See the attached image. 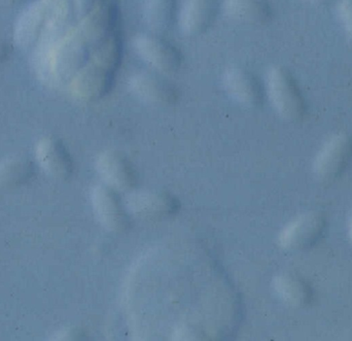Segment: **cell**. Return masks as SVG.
Instances as JSON below:
<instances>
[{
    "label": "cell",
    "instance_id": "cell-8",
    "mask_svg": "<svg viewBox=\"0 0 352 341\" xmlns=\"http://www.w3.org/2000/svg\"><path fill=\"white\" fill-rule=\"evenodd\" d=\"M78 27L93 51L107 37L121 30L120 0H102L88 16L78 21Z\"/></svg>",
    "mask_w": 352,
    "mask_h": 341
},
{
    "label": "cell",
    "instance_id": "cell-12",
    "mask_svg": "<svg viewBox=\"0 0 352 341\" xmlns=\"http://www.w3.org/2000/svg\"><path fill=\"white\" fill-rule=\"evenodd\" d=\"M327 228L324 214L318 212H308L298 217L289 223L279 237L281 247L287 250L299 251L316 245Z\"/></svg>",
    "mask_w": 352,
    "mask_h": 341
},
{
    "label": "cell",
    "instance_id": "cell-22",
    "mask_svg": "<svg viewBox=\"0 0 352 341\" xmlns=\"http://www.w3.org/2000/svg\"><path fill=\"white\" fill-rule=\"evenodd\" d=\"M101 1L102 0H74L78 20H82V18L88 16Z\"/></svg>",
    "mask_w": 352,
    "mask_h": 341
},
{
    "label": "cell",
    "instance_id": "cell-24",
    "mask_svg": "<svg viewBox=\"0 0 352 341\" xmlns=\"http://www.w3.org/2000/svg\"><path fill=\"white\" fill-rule=\"evenodd\" d=\"M12 52V45L4 39L0 38V65H2L10 58Z\"/></svg>",
    "mask_w": 352,
    "mask_h": 341
},
{
    "label": "cell",
    "instance_id": "cell-3",
    "mask_svg": "<svg viewBox=\"0 0 352 341\" xmlns=\"http://www.w3.org/2000/svg\"><path fill=\"white\" fill-rule=\"evenodd\" d=\"M265 91L283 119L299 122L307 111L305 97L297 80L285 66H272L266 74Z\"/></svg>",
    "mask_w": 352,
    "mask_h": 341
},
{
    "label": "cell",
    "instance_id": "cell-14",
    "mask_svg": "<svg viewBox=\"0 0 352 341\" xmlns=\"http://www.w3.org/2000/svg\"><path fill=\"white\" fill-rule=\"evenodd\" d=\"M91 198L97 217L109 230H128L131 222L117 190L107 184H99L93 188Z\"/></svg>",
    "mask_w": 352,
    "mask_h": 341
},
{
    "label": "cell",
    "instance_id": "cell-26",
    "mask_svg": "<svg viewBox=\"0 0 352 341\" xmlns=\"http://www.w3.org/2000/svg\"><path fill=\"white\" fill-rule=\"evenodd\" d=\"M349 239H351V241L352 243V212L351 218H349Z\"/></svg>",
    "mask_w": 352,
    "mask_h": 341
},
{
    "label": "cell",
    "instance_id": "cell-7",
    "mask_svg": "<svg viewBox=\"0 0 352 341\" xmlns=\"http://www.w3.org/2000/svg\"><path fill=\"white\" fill-rule=\"evenodd\" d=\"M221 84L227 94L246 109H258L264 103L265 85L256 74L243 66L226 68L221 76Z\"/></svg>",
    "mask_w": 352,
    "mask_h": 341
},
{
    "label": "cell",
    "instance_id": "cell-20",
    "mask_svg": "<svg viewBox=\"0 0 352 341\" xmlns=\"http://www.w3.org/2000/svg\"><path fill=\"white\" fill-rule=\"evenodd\" d=\"M35 173L32 161L25 157L0 160V190H10L28 183Z\"/></svg>",
    "mask_w": 352,
    "mask_h": 341
},
{
    "label": "cell",
    "instance_id": "cell-13",
    "mask_svg": "<svg viewBox=\"0 0 352 341\" xmlns=\"http://www.w3.org/2000/svg\"><path fill=\"white\" fill-rule=\"evenodd\" d=\"M35 157L41 168L53 179L67 181L74 175V159L63 142L56 136L39 140L35 146Z\"/></svg>",
    "mask_w": 352,
    "mask_h": 341
},
{
    "label": "cell",
    "instance_id": "cell-18",
    "mask_svg": "<svg viewBox=\"0 0 352 341\" xmlns=\"http://www.w3.org/2000/svg\"><path fill=\"white\" fill-rule=\"evenodd\" d=\"M179 0H144L142 14L152 32L164 34L177 22Z\"/></svg>",
    "mask_w": 352,
    "mask_h": 341
},
{
    "label": "cell",
    "instance_id": "cell-5",
    "mask_svg": "<svg viewBox=\"0 0 352 341\" xmlns=\"http://www.w3.org/2000/svg\"><path fill=\"white\" fill-rule=\"evenodd\" d=\"M117 70L91 58L70 82V93L78 101L93 103L102 100L115 86Z\"/></svg>",
    "mask_w": 352,
    "mask_h": 341
},
{
    "label": "cell",
    "instance_id": "cell-27",
    "mask_svg": "<svg viewBox=\"0 0 352 341\" xmlns=\"http://www.w3.org/2000/svg\"><path fill=\"white\" fill-rule=\"evenodd\" d=\"M312 3H322V2L330 1V0H308Z\"/></svg>",
    "mask_w": 352,
    "mask_h": 341
},
{
    "label": "cell",
    "instance_id": "cell-19",
    "mask_svg": "<svg viewBox=\"0 0 352 341\" xmlns=\"http://www.w3.org/2000/svg\"><path fill=\"white\" fill-rule=\"evenodd\" d=\"M274 288L283 300L298 309L308 307L314 299L311 286L301 276L293 272H285L276 276Z\"/></svg>",
    "mask_w": 352,
    "mask_h": 341
},
{
    "label": "cell",
    "instance_id": "cell-16",
    "mask_svg": "<svg viewBox=\"0 0 352 341\" xmlns=\"http://www.w3.org/2000/svg\"><path fill=\"white\" fill-rule=\"evenodd\" d=\"M128 206L138 217L157 220L177 212L179 202L168 192L148 190L132 194L128 200Z\"/></svg>",
    "mask_w": 352,
    "mask_h": 341
},
{
    "label": "cell",
    "instance_id": "cell-2",
    "mask_svg": "<svg viewBox=\"0 0 352 341\" xmlns=\"http://www.w3.org/2000/svg\"><path fill=\"white\" fill-rule=\"evenodd\" d=\"M33 66L39 80L50 87H68L90 61L92 49L76 27L47 49L34 50Z\"/></svg>",
    "mask_w": 352,
    "mask_h": 341
},
{
    "label": "cell",
    "instance_id": "cell-25",
    "mask_svg": "<svg viewBox=\"0 0 352 341\" xmlns=\"http://www.w3.org/2000/svg\"><path fill=\"white\" fill-rule=\"evenodd\" d=\"M21 0H0V6H10L18 3Z\"/></svg>",
    "mask_w": 352,
    "mask_h": 341
},
{
    "label": "cell",
    "instance_id": "cell-10",
    "mask_svg": "<svg viewBox=\"0 0 352 341\" xmlns=\"http://www.w3.org/2000/svg\"><path fill=\"white\" fill-rule=\"evenodd\" d=\"M95 167L104 184L117 191H131L138 185V171L129 157L121 151H103L97 157Z\"/></svg>",
    "mask_w": 352,
    "mask_h": 341
},
{
    "label": "cell",
    "instance_id": "cell-4",
    "mask_svg": "<svg viewBox=\"0 0 352 341\" xmlns=\"http://www.w3.org/2000/svg\"><path fill=\"white\" fill-rule=\"evenodd\" d=\"M132 47L142 61L163 76L176 74L184 63L182 51L159 33H138Z\"/></svg>",
    "mask_w": 352,
    "mask_h": 341
},
{
    "label": "cell",
    "instance_id": "cell-6",
    "mask_svg": "<svg viewBox=\"0 0 352 341\" xmlns=\"http://www.w3.org/2000/svg\"><path fill=\"white\" fill-rule=\"evenodd\" d=\"M127 88L135 98L150 107H171L180 99L177 86L156 72H138L128 78Z\"/></svg>",
    "mask_w": 352,
    "mask_h": 341
},
{
    "label": "cell",
    "instance_id": "cell-11",
    "mask_svg": "<svg viewBox=\"0 0 352 341\" xmlns=\"http://www.w3.org/2000/svg\"><path fill=\"white\" fill-rule=\"evenodd\" d=\"M221 10V0H184L176 25L184 36H201L213 26Z\"/></svg>",
    "mask_w": 352,
    "mask_h": 341
},
{
    "label": "cell",
    "instance_id": "cell-17",
    "mask_svg": "<svg viewBox=\"0 0 352 341\" xmlns=\"http://www.w3.org/2000/svg\"><path fill=\"white\" fill-rule=\"evenodd\" d=\"M221 12L229 20L250 26H265L274 16L269 0H221Z\"/></svg>",
    "mask_w": 352,
    "mask_h": 341
},
{
    "label": "cell",
    "instance_id": "cell-15",
    "mask_svg": "<svg viewBox=\"0 0 352 341\" xmlns=\"http://www.w3.org/2000/svg\"><path fill=\"white\" fill-rule=\"evenodd\" d=\"M50 16L49 0H37L27 6L14 27V41L23 50L35 49L43 36Z\"/></svg>",
    "mask_w": 352,
    "mask_h": 341
},
{
    "label": "cell",
    "instance_id": "cell-1",
    "mask_svg": "<svg viewBox=\"0 0 352 341\" xmlns=\"http://www.w3.org/2000/svg\"><path fill=\"white\" fill-rule=\"evenodd\" d=\"M180 292L162 251L146 258L134 272V317L150 331H169L168 338H225L235 331L239 298L226 274L209 255H176ZM142 324V323H140Z\"/></svg>",
    "mask_w": 352,
    "mask_h": 341
},
{
    "label": "cell",
    "instance_id": "cell-9",
    "mask_svg": "<svg viewBox=\"0 0 352 341\" xmlns=\"http://www.w3.org/2000/svg\"><path fill=\"white\" fill-rule=\"evenodd\" d=\"M352 160V134L339 133L324 144L314 163V173L322 181L336 179Z\"/></svg>",
    "mask_w": 352,
    "mask_h": 341
},
{
    "label": "cell",
    "instance_id": "cell-23",
    "mask_svg": "<svg viewBox=\"0 0 352 341\" xmlns=\"http://www.w3.org/2000/svg\"><path fill=\"white\" fill-rule=\"evenodd\" d=\"M82 338V331H78L76 328H66L56 333L53 336L54 340H80Z\"/></svg>",
    "mask_w": 352,
    "mask_h": 341
},
{
    "label": "cell",
    "instance_id": "cell-21",
    "mask_svg": "<svg viewBox=\"0 0 352 341\" xmlns=\"http://www.w3.org/2000/svg\"><path fill=\"white\" fill-rule=\"evenodd\" d=\"M338 14L345 30L352 39V0H340L339 1Z\"/></svg>",
    "mask_w": 352,
    "mask_h": 341
}]
</instances>
